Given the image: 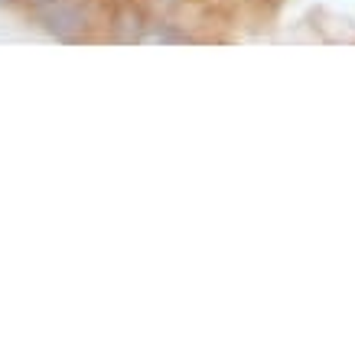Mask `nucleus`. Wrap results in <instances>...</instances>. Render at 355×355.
Here are the masks:
<instances>
[{"instance_id":"nucleus-1","label":"nucleus","mask_w":355,"mask_h":355,"mask_svg":"<svg viewBox=\"0 0 355 355\" xmlns=\"http://www.w3.org/2000/svg\"><path fill=\"white\" fill-rule=\"evenodd\" d=\"M36 13H40L46 33H53L59 40H76L85 30V10L76 0H49L43 7H36Z\"/></svg>"},{"instance_id":"nucleus-2","label":"nucleus","mask_w":355,"mask_h":355,"mask_svg":"<svg viewBox=\"0 0 355 355\" xmlns=\"http://www.w3.org/2000/svg\"><path fill=\"white\" fill-rule=\"evenodd\" d=\"M0 3H10V0H0Z\"/></svg>"}]
</instances>
